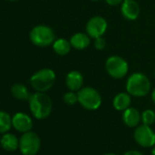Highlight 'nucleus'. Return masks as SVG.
Masks as SVG:
<instances>
[{"instance_id": "obj_5", "label": "nucleus", "mask_w": 155, "mask_h": 155, "mask_svg": "<svg viewBox=\"0 0 155 155\" xmlns=\"http://www.w3.org/2000/svg\"><path fill=\"white\" fill-rule=\"evenodd\" d=\"M55 34L52 28L45 25H38L34 27L30 33L29 38L31 42L40 48H46L53 44L55 41Z\"/></svg>"}, {"instance_id": "obj_10", "label": "nucleus", "mask_w": 155, "mask_h": 155, "mask_svg": "<svg viewBox=\"0 0 155 155\" xmlns=\"http://www.w3.org/2000/svg\"><path fill=\"white\" fill-rule=\"evenodd\" d=\"M12 126L18 132H28L33 127V120L27 113L17 112L12 117Z\"/></svg>"}, {"instance_id": "obj_16", "label": "nucleus", "mask_w": 155, "mask_h": 155, "mask_svg": "<svg viewBox=\"0 0 155 155\" xmlns=\"http://www.w3.org/2000/svg\"><path fill=\"white\" fill-rule=\"evenodd\" d=\"M130 103H131V98L128 92L127 93L120 92V93L117 94L112 101L114 109L116 110H120V111H123L126 109L130 108Z\"/></svg>"}, {"instance_id": "obj_4", "label": "nucleus", "mask_w": 155, "mask_h": 155, "mask_svg": "<svg viewBox=\"0 0 155 155\" xmlns=\"http://www.w3.org/2000/svg\"><path fill=\"white\" fill-rule=\"evenodd\" d=\"M77 94L79 103L88 110H96L102 103V98L101 94L94 88H81Z\"/></svg>"}, {"instance_id": "obj_21", "label": "nucleus", "mask_w": 155, "mask_h": 155, "mask_svg": "<svg viewBox=\"0 0 155 155\" xmlns=\"http://www.w3.org/2000/svg\"><path fill=\"white\" fill-rule=\"evenodd\" d=\"M63 101L67 105H74L77 102H79V99H78V94L75 93V91H69L68 92L65 93L63 96Z\"/></svg>"}, {"instance_id": "obj_26", "label": "nucleus", "mask_w": 155, "mask_h": 155, "mask_svg": "<svg viewBox=\"0 0 155 155\" xmlns=\"http://www.w3.org/2000/svg\"><path fill=\"white\" fill-rule=\"evenodd\" d=\"M151 155H155V145L153 146V148L151 150Z\"/></svg>"}, {"instance_id": "obj_15", "label": "nucleus", "mask_w": 155, "mask_h": 155, "mask_svg": "<svg viewBox=\"0 0 155 155\" xmlns=\"http://www.w3.org/2000/svg\"><path fill=\"white\" fill-rule=\"evenodd\" d=\"M71 47L76 48V49H79V50H82L87 48L90 44H91V37L86 33H76L74 34L70 40H69Z\"/></svg>"}, {"instance_id": "obj_12", "label": "nucleus", "mask_w": 155, "mask_h": 155, "mask_svg": "<svg viewBox=\"0 0 155 155\" xmlns=\"http://www.w3.org/2000/svg\"><path fill=\"white\" fill-rule=\"evenodd\" d=\"M83 76L80 71L72 70L66 77V85L71 91H79L83 85Z\"/></svg>"}, {"instance_id": "obj_14", "label": "nucleus", "mask_w": 155, "mask_h": 155, "mask_svg": "<svg viewBox=\"0 0 155 155\" xmlns=\"http://www.w3.org/2000/svg\"><path fill=\"white\" fill-rule=\"evenodd\" d=\"M0 145L7 151H15L19 148V139L13 133H4L0 138Z\"/></svg>"}, {"instance_id": "obj_30", "label": "nucleus", "mask_w": 155, "mask_h": 155, "mask_svg": "<svg viewBox=\"0 0 155 155\" xmlns=\"http://www.w3.org/2000/svg\"><path fill=\"white\" fill-rule=\"evenodd\" d=\"M0 138H1V137H0Z\"/></svg>"}, {"instance_id": "obj_2", "label": "nucleus", "mask_w": 155, "mask_h": 155, "mask_svg": "<svg viewBox=\"0 0 155 155\" xmlns=\"http://www.w3.org/2000/svg\"><path fill=\"white\" fill-rule=\"evenodd\" d=\"M126 90L130 96L141 98L150 92V81L145 74L135 72L128 78Z\"/></svg>"}, {"instance_id": "obj_19", "label": "nucleus", "mask_w": 155, "mask_h": 155, "mask_svg": "<svg viewBox=\"0 0 155 155\" xmlns=\"http://www.w3.org/2000/svg\"><path fill=\"white\" fill-rule=\"evenodd\" d=\"M12 127V117L8 112L0 110V134L8 132Z\"/></svg>"}, {"instance_id": "obj_7", "label": "nucleus", "mask_w": 155, "mask_h": 155, "mask_svg": "<svg viewBox=\"0 0 155 155\" xmlns=\"http://www.w3.org/2000/svg\"><path fill=\"white\" fill-rule=\"evenodd\" d=\"M105 68L108 74L113 79H122L126 76L129 70L127 61L120 56H111L107 58Z\"/></svg>"}, {"instance_id": "obj_28", "label": "nucleus", "mask_w": 155, "mask_h": 155, "mask_svg": "<svg viewBox=\"0 0 155 155\" xmlns=\"http://www.w3.org/2000/svg\"><path fill=\"white\" fill-rule=\"evenodd\" d=\"M104 155H116V154H114V153H106Z\"/></svg>"}, {"instance_id": "obj_17", "label": "nucleus", "mask_w": 155, "mask_h": 155, "mask_svg": "<svg viewBox=\"0 0 155 155\" xmlns=\"http://www.w3.org/2000/svg\"><path fill=\"white\" fill-rule=\"evenodd\" d=\"M53 50L56 52V54L60 56H65L70 52L71 49V44L68 40L65 38H58L55 39V41L52 44Z\"/></svg>"}, {"instance_id": "obj_1", "label": "nucleus", "mask_w": 155, "mask_h": 155, "mask_svg": "<svg viewBox=\"0 0 155 155\" xmlns=\"http://www.w3.org/2000/svg\"><path fill=\"white\" fill-rule=\"evenodd\" d=\"M29 110L31 114L37 120H44L48 118L52 111V101L45 92L32 94L28 100Z\"/></svg>"}, {"instance_id": "obj_8", "label": "nucleus", "mask_w": 155, "mask_h": 155, "mask_svg": "<svg viewBox=\"0 0 155 155\" xmlns=\"http://www.w3.org/2000/svg\"><path fill=\"white\" fill-rule=\"evenodd\" d=\"M133 137L135 141L143 148H150L155 145V132L149 125H138Z\"/></svg>"}, {"instance_id": "obj_27", "label": "nucleus", "mask_w": 155, "mask_h": 155, "mask_svg": "<svg viewBox=\"0 0 155 155\" xmlns=\"http://www.w3.org/2000/svg\"><path fill=\"white\" fill-rule=\"evenodd\" d=\"M7 1H9V2H17V1H19V0H7Z\"/></svg>"}, {"instance_id": "obj_24", "label": "nucleus", "mask_w": 155, "mask_h": 155, "mask_svg": "<svg viewBox=\"0 0 155 155\" xmlns=\"http://www.w3.org/2000/svg\"><path fill=\"white\" fill-rule=\"evenodd\" d=\"M123 155H143L140 151L139 150H128L126 151Z\"/></svg>"}, {"instance_id": "obj_23", "label": "nucleus", "mask_w": 155, "mask_h": 155, "mask_svg": "<svg viewBox=\"0 0 155 155\" xmlns=\"http://www.w3.org/2000/svg\"><path fill=\"white\" fill-rule=\"evenodd\" d=\"M106 3L110 6H112V7H116L120 4H121L123 2V0H105Z\"/></svg>"}, {"instance_id": "obj_9", "label": "nucleus", "mask_w": 155, "mask_h": 155, "mask_svg": "<svg viewBox=\"0 0 155 155\" xmlns=\"http://www.w3.org/2000/svg\"><path fill=\"white\" fill-rule=\"evenodd\" d=\"M108 28V23L105 18L101 16L91 18L86 24V32L91 38L102 37Z\"/></svg>"}, {"instance_id": "obj_11", "label": "nucleus", "mask_w": 155, "mask_h": 155, "mask_svg": "<svg viewBox=\"0 0 155 155\" xmlns=\"http://www.w3.org/2000/svg\"><path fill=\"white\" fill-rule=\"evenodd\" d=\"M121 15L128 20H135L140 16V6L135 0H123L121 3Z\"/></svg>"}, {"instance_id": "obj_13", "label": "nucleus", "mask_w": 155, "mask_h": 155, "mask_svg": "<svg viewBox=\"0 0 155 155\" xmlns=\"http://www.w3.org/2000/svg\"><path fill=\"white\" fill-rule=\"evenodd\" d=\"M141 120V114L135 108H128L123 110L122 113V121L124 124L130 128H135L139 125Z\"/></svg>"}, {"instance_id": "obj_3", "label": "nucleus", "mask_w": 155, "mask_h": 155, "mask_svg": "<svg viewBox=\"0 0 155 155\" xmlns=\"http://www.w3.org/2000/svg\"><path fill=\"white\" fill-rule=\"evenodd\" d=\"M29 81L36 91L46 92L53 87L56 81V74L50 68H42L31 76Z\"/></svg>"}, {"instance_id": "obj_25", "label": "nucleus", "mask_w": 155, "mask_h": 155, "mask_svg": "<svg viewBox=\"0 0 155 155\" xmlns=\"http://www.w3.org/2000/svg\"><path fill=\"white\" fill-rule=\"evenodd\" d=\"M151 100H152V101L155 103V88H154V90H153L152 92H151Z\"/></svg>"}, {"instance_id": "obj_22", "label": "nucleus", "mask_w": 155, "mask_h": 155, "mask_svg": "<svg viewBox=\"0 0 155 155\" xmlns=\"http://www.w3.org/2000/svg\"><path fill=\"white\" fill-rule=\"evenodd\" d=\"M94 47L96 49L98 50H102L106 48V40L101 37V38H95V41H94Z\"/></svg>"}, {"instance_id": "obj_6", "label": "nucleus", "mask_w": 155, "mask_h": 155, "mask_svg": "<svg viewBox=\"0 0 155 155\" xmlns=\"http://www.w3.org/2000/svg\"><path fill=\"white\" fill-rule=\"evenodd\" d=\"M41 146L39 136L34 131H28L19 138V150L23 155H36Z\"/></svg>"}, {"instance_id": "obj_29", "label": "nucleus", "mask_w": 155, "mask_h": 155, "mask_svg": "<svg viewBox=\"0 0 155 155\" xmlns=\"http://www.w3.org/2000/svg\"><path fill=\"white\" fill-rule=\"evenodd\" d=\"M91 1H99V0H91Z\"/></svg>"}, {"instance_id": "obj_18", "label": "nucleus", "mask_w": 155, "mask_h": 155, "mask_svg": "<svg viewBox=\"0 0 155 155\" xmlns=\"http://www.w3.org/2000/svg\"><path fill=\"white\" fill-rule=\"evenodd\" d=\"M11 94L15 99L18 101H28L31 96L28 88L25 85L19 83L14 84L11 87Z\"/></svg>"}, {"instance_id": "obj_20", "label": "nucleus", "mask_w": 155, "mask_h": 155, "mask_svg": "<svg viewBox=\"0 0 155 155\" xmlns=\"http://www.w3.org/2000/svg\"><path fill=\"white\" fill-rule=\"evenodd\" d=\"M141 121L145 125H152L155 122V112L152 110H145L141 113Z\"/></svg>"}]
</instances>
